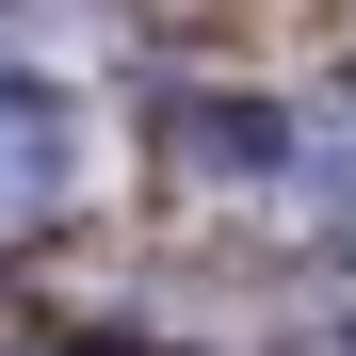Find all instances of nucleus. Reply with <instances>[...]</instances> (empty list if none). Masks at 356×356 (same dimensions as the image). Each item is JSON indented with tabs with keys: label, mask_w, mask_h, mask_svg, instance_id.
I'll return each mask as SVG.
<instances>
[{
	"label": "nucleus",
	"mask_w": 356,
	"mask_h": 356,
	"mask_svg": "<svg viewBox=\"0 0 356 356\" xmlns=\"http://www.w3.org/2000/svg\"><path fill=\"white\" fill-rule=\"evenodd\" d=\"M291 178L356 195V81H308V97H291Z\"/></svg>",
	"instance_id": "obj_2"
},
{
	"label": "nucleus",
	"mask_w": 356,
	"mask_h": 356,
	"mask_svg": "<svg viewBox=\"0 0 356 356\" xmlns=\"http://www.w3.org/2000/svg\"><path fill=\"white\" fill-rule=\"evenodd\" d=\"M65 195H81V113L49 97V81H0V259L49 243Z\"/></svg>",
	"instance_id": "obj_1"
}]
</instances>
